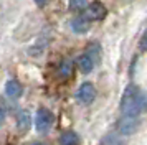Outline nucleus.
Returning <instances> with one entry per match:
<instances>
[{
	"label": "nucleus",
	"instance_id": "nucleus-6",
	"mask_svg": "<svg viewBox=\"0 0 147 145\" xmlns=\"http://www.w3.org/2000/svg\"><path fill=\"white\" fill-rule=\"evenodd\" d=\"M78 68H80V71L81 72H84V74H88V72H91L93 71V68H94V59L88 54V53H84V54H81L80 58H78Z\"/></svg>",
	"mask_w": 147,
	"mask_h": 145
},
{
	"label": "nucleus",
	"instance_id": "nucleus-13",
	"mask_svg": "<svg viewBox=\"0 0 147 145\" xmlns=\"http://www.w3.org/2000/svg\"><path fill=\"white\" fill-rule=\"evenodd\" d=\"M69 72H71V63H69V61H65V63L61 64V74H63V76H68Z\"/></svg>",
	"mask_w": 147,
	"mask_h": 145
},
{
	"label": "nucleus",
	"instance_id": "nucleus-15",
	"mask_svg": "<svg viewBox=\"0 0 147 145\" xmlns=\"http://www.w3.org/2000/svg\"><path fill=\"white\" fill-rule=\"evenodd\" d=\"M3 119H5V112H3V109L0 107V125L3 124Z\"/></svg>",
	"mask_w": 147,
	"mask_h": 145
},
{
	"label": "nucleus",
	"instance_id": "nucleus-11",
	"mask_svg": "<svg viewBox=\"0 0 147 145\" xmlns=\"http://www.w3.org/2000/svg\"><path fill=\"white\" fill-rule=\"evenodd\" d=\"M101 145H124V142L116 135H106L101 140Z\"/></svg>",
	"mask_w": 147,
	"mask_h": 145
},
{
	"label": "nucleus",
	"instance_id": "nucleus-9",
	"mask_svg": "<svg viewBox=\"0 0 147 145\" xmlns=\"http://www.w3.org/2000/svg\"><path fill=\"white\" fill-rule=\"evenodd\" d=\"M60 144L61 145H78L80 144V137L74 132H65L60 137Z\"/></svg>",
	"mask_w": 147,
	"mask_h": 145
},
{
	"label": "nucleus",
	"instance_id": "nucleus-5",
	"mask_svg": "<svg viewBox=\"0 0 147 145\" xmlns=\"http://www.w3.org/2000/svg\"><path fill=\"white\" fill-rule=\"evenodd\" d=\"M104 15H106V8L99 2L89 3L86 7V12H84V17L88 20H101V18H104Z\"/></svg>",
	"mask_w": 147,
	"mask_h": 145
},
{
	"label": "nucleus",
	"instance_id": "nucleus-8",
	"mask_svg": "<svg viewBox=\"0 0 147 145\" xmlns=\"http://www.w3.org/2000/svg\"><path fill=\"white\" fill-rule=\"evenodd\" d=\"M5 92H7L8 97H20L22 92H23V87H22V84L18 83V81H8L7 86H5Z\"/></svg>",
	"mask_w": 147,
	"mask_h": 145
},
{
	"label": "nucleus",
	"instance_id": "nucleus-14",
	"mask_svg": "<svg viewBox=\"0 0 147 145\" xmlns=\"http://www.w3.org/2000/svg\"><path fill=\"white\" fill-rule=\"evenodd\" d=\"M140 50H144V51H147V30L144 32V35H142V38H140Z\"/></svg>",
	"mask_w": 147,
	"mask_h": 145
},
{
	"label": "nucleus",
	"instance_id": "nucleus-10",
	"mask_svg": "<svg viewBox=\"0 0 147 145\" xmlns=\"http://www.w3.org/2000/svg\"><path fill=\"white\" fill-rule=\"evenodd\" d=\"M17 122H18V129H20L22 132L27 130L28 127H30V114H28L27 111H22L20 114H18Z\"/></svg>",
	"mask_w": 147,
	"mask_h": 145
},
{
	"label": "nucleus",
	"instance_id": "nucleus-16",
	"mask_svg": "<svg viewBox=\"0 0 147 145\" xmlns=\"http://www.w3.org/2000/svg\"><path fill=\"white\" fill-rule=\"evenodd\" d=\"M35 2H36V5H40V7H43L47 3V0H35Z\"/></svg>",
	"mask_w": 147,
	"mask_h": 145
},
{
	"label": "nucleus",
	"instance_id": "nucleus-7",
	"mask_svg": "<svg viewBox=\"0 0 147 145\" xmlns=\"http://www.w3.org/2000/svg\"><path fill=\"white\" fill-rule=\"evenodd\" d=\"M71 28H73L74 33H86L89 30V21H88V18L84 15L83 17H76L71 21Z\"/></svg>",
	"mask_w": 147,
	"mask_h": 145
},
{
	"label": "nucleus",
	"instance_id": "nucleus-2",
	"mask_svg": "<svg viewBox=\"0 0 147 145\" xmlns=\"http://www.w3.org/2000/svg\"><path fill=\"white\" fill-rule=\"evenodd\" d=\"M139 119L137 117H132V115H124L117 122V130L122 134V135H131L134 132L139 129Z\"/></svg>",
	"mask_w": 147,
	"mask_h": 145
},
{
	"label": "nucleus",
	"instance_id": "nucleus-4",
	"mask_svg": "<svg viewBox=\"0 0 147 145\" xmlns=\"http://www.w3.org/2000/svg\"><path fill=\"white\" fill-rule=\"evenodd\" d=\"M96 97V89L91 83H84L81 84V87L78 89V101L83 104H91Z\"/></svg>",
	"mask_w": 147,
	"mask_h": 145
},
{
	"label": "nucleus",
	"instance_id": "nucleus-3",
	"mask_svg": "<svg viewBox=\"0 0 147 145\" xmlns=\"http://www.w3.org/2000/svg\"><path fill=\"white\" fill-rule=\"evenodd\" d=\"M35 124H36L38 132H47L53 124V114L48 109H38L36 117H35Z\"/></svg>",
	"mask_w": 147,
	"mask_h": 145
},
{
	"label": "nucleus",
	"instance_id": "nucleus-17",
	"mask_svg": "<svg viewBox=\"0 0 147 145\" xmlns=\"http://www.w3.org/2000/svg\"><path fill=\"white\" fill-rule=\"evenodd\" d=\"M33 145H43V144H40V142H36V144H33Z\"/></svg>",
	"mask_w": 147,
	"mask_h": 145
},
{
	"label": "nucleus",
	"instance_id": "nucleus-1",
	"mask_svg": "<svg viewBox=\"0 0 147 145\" xmlns=\"http://www.w3.org/2000/svg\"><path fill=\"white\" fill-rule=\"evenodd\" d=\"M147 111V92L137 86H129L121 99V112L122 115L139 117L140 112Z\"/></svg>",
	"mask_w": 147,
	"mask_h": 145
},
{
	"label": "nucleus",
	"instance_id": "nucleus-12",
	"mask_svg": "<svg viewBox=\"0 0 147 145\" xmlns=\"http://www.w3.org/2000/svg\"><path fill=\"white\" fill-rule=\"evenodd\" d=\"M69 5H71V8H74V10H81L83 7H86V0H71Z\"/></svg>",
	"mask_w": 147,
	"mask_h": 145
}]
</instances>
